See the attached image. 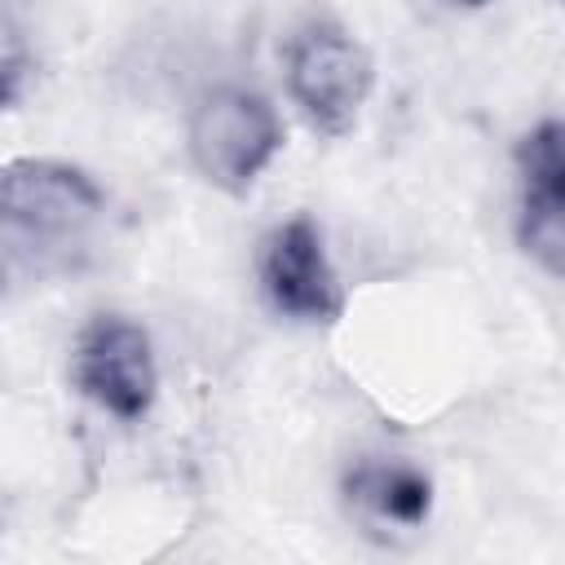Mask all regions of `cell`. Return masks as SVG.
I'll return each mask as SVG.
<instances>
[{"label": "cell", "mask_w": 565, "mask_h": 565, "mask_svg": "<svg viewBox=\"0 0 565 565\" xmlns=\"http://www.w3.org/2000/svg\"><path fill=\"white\" fill-rule=\"evenodd\" d=\"M561 4H565V0H561Z\"/></svg>", "instance_id": "cell-10"}, {"label": "cell", "mask_w": 565, "mask_h": 565, "mask_svg": "<svg viewBox=\"0 0 565 565\" xmlns=\"http://www.w3.org/2000/svg\"><path fill=\"white\" fill-rule=\"evenodd\" d=\"M455 4H463V9H481V4H490V0H455Z\"/></svg>", "instance_id": "cell-9"}, {"label": "cell", "mask_w": 565, "mask_h": 565, "mask_svg": "<svg viewBox=\"0 0 565 565\" xmlns=\"http://www.w3.org/2000/svg\"><path fill=\"white\" fill-rule=\"evenodd\" d=\"M22 71H26L22 44H18V35L9 31V35H4V102H9V106H18V97H22Z\"/></svg>", "instance_id": "cell-8"}, {"label": "cell", "mask_w": 565, "mask_h": 565, "mask_svg": "<svg viewBox=\"0 0 565 565\" xmlns=\"http://www.w3.org/2000/svg\"><path fill=\"white\" fill-rule=\"evenodd\" d=\"M190 159L225 194H247L282 150L278 110L252 88H212L190 115Z\"/></svg>", "instance_id": "cell-3"}, {"label": "cell", "mask_w": 565, "mask_h": 565, "mask_svg": "<svg viewBox=\"0 0 565 565\" xmlns=\"http://www.w3.org/2000/svg\"><path fill=\"white\" fill-rule=\"evenodd\" d=\"M75 388L115 419H141L159 393V366L150 335L124 313H97L84 322L71 349Z\"/></svg>", "instance_id": "cell-4"}, {"label": "cell", "mask_w": 565, "mask_h": 565, "mask_svg": "<svg viewBox=\"0 0 565 565\" xmlns=\"http://www.w3.org/2000/svg\"><path fill=\"white\" fill-rule=\"evenodd\" d=\"M260 287L269 305L296 322H335L344 313V287L327 256L322 230L309 216H291L260 243Z\"/></svg>", "instance_id": "cell-5"}, {"label": "cell", "mask_w": 565, "mask_h": 565, "mask_svg": "<svg viewBox=\"0 0 565 565\" xmlns=\"http://www.w3.org/2000/svg\"><path fill=\"white\" fill-rule=\"evenodd\" d=\"M516 238L556 278H565V124L543 119L516 146Z\"/></svg>", "instance_id": "cell-6"}, {"label": "cell", "mask_w": 565, "mask_h": 565, "mask_svg": "<svg viewBox=\"0 0 565 565\" xmlns=\"http://www.w3.org/2000/svg\"><path fill=\"white\" fill-rule=\"evenodd\" d=\"M344 499L371 521L419 530L433 512V481L402 459H358L344 472Z\"/></svg>", "instance_id": "cell-7"}, {"label": "cell", "mask_w": 565, "mask_h": 565, "mask_svg": "<svg viewBox=\"0 0 565 565\" xmlns=\"http://www.w3.org/2000/svg\"><path fill=\"white\" fill-rule=\"evenodd\" d=\"M287 88L318 132L344 137L375 88V62L340 22H309L287 44Z\"/></svg>", "instance_id": "cell-2"}, {"label": "cell", "mask_w": 565, "mask_h": 565, "mask_svg": "<svg viewBox=\"0 0 565 565\" xmlns=\"http://www.w3.org/2000/svg\"><path fill=\"white\" fill-rule=\"evenodd\" d=\"M106 230L102 185L62 159H13L0 181V247L9 282L79 274Z\"/></svg>", "instance_id": "cell-1"}]
</instances>
